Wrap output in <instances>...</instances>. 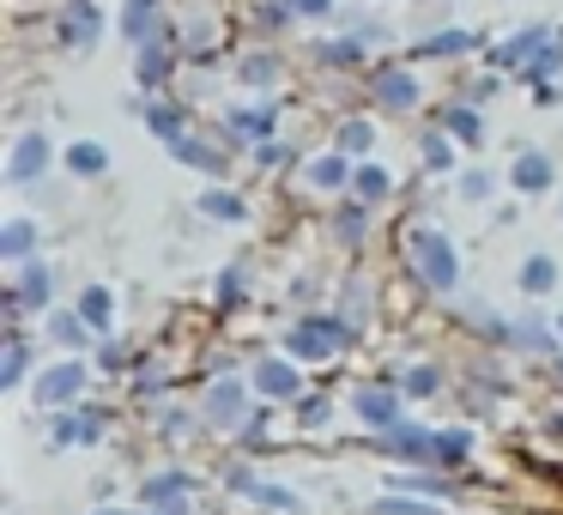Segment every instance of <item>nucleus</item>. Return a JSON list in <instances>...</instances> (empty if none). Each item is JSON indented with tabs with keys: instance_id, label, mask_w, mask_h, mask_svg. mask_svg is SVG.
I'll return each mask as SVG.
<instances>
[{
	"instance_id": "obj_1",
	"label": "nucleus",
	"mask_w": 563,
	"mask_h": 515,
	"mask_svg": "<svg viewBox=\"0 0 563 515\" xmlns=\"http://www.w3.org/2000/svg\"><path fill=\"white\" fill-rule=\"evenodd\" d=\"M412 249H418V261H424V280L437 285V292H449L454 285V249L442 243V237H430V231H418Z\"/></svg>"
},
{
	"instance_id": "obj_2",
	"label": "nucleus",
	"mask_w": 563,
	"mask_h": 515,
	"mask_svg": "<svg viewBox=\"0 0 563 515\" xmlns=\"http://www.w3.org/2000/svg\"><path fill=\"white\" fill-rule=\"evenodd\" d=\"M49 158V140L43 134H31V140H19V152H13V176L19 183H31V176H37V164Z\"/></svg>"
},
{
	"instance_id": "obj_3",
	"label": "nucleus",
	"mask_w": 563,
	"mask_h": 515,
	"mask_svg": "<svg viewBox=\"0 0 563 515\" xmlns=\"http://www.w3.org/2000/svg\"><path fill=\"white\" fill-rule=\"evenodd\" d=\"M357 406H364L369 425H394V418H400V413H394V394H382V388H364V394H357Z\"/></svg>"
},
{
	"instance_id": "obj_4",
	"label": "nucleus",
	"mask_w": 563,
	"mask_h": 515,
	"mask_svg": "<svg viewBox=\"0 0 563 515\" xmlns=\"http://www.w3.org/2000/svg\"><path fill=\"white\" fill-rule=\"evenodd\" d=\"M515 183H521V188H545V183H551V164L533 152V158H521V164H515Z\"/></svg>"
},
{
	"instance_id": "obj_5",
	"label": "nucleus",
	"mask_w": 563,
	"mask_h": 515,
	"mask_svg": "<svg viewBox=\"0 0 563 515\" xmlns=\"http://www.w3.org/2000/svg\"><path fill=\"white\" fill-rule=\"evenodd\" d=\"M67 164H74L79 176H98L110 158H103V146H74V152H67Z\"/></svg>"
},
{
	"instance_id": "obj_6",
	"label": "nucleus",
	"mask_w": 563,
	"mask_h": 515,
	"mask_svg": "<svg viewBox=\"0 0 563 515\" xmlns=\"http://www.w3.org/2000/svg\"><path fill=\"white\" fill-rule=\"evenodd\" d=\"M79 316H86V328H103V321H110V292H86Z\"/></svg>"
},
{
	"instance_id": "obj_7",
	"label": "nucleus",
	"mask_w": 563,
	"mask_h": 515,
	"mask_svg": "<svg viewBox=\"0 0 563 515\" xmlns=\"http://www.w3.org/2000/svg\"><path fill=\"white\" fill-rule=\"evenodd\" d=\"M79 388V370H55V376H43V401H62V394Z\"/></svg>"
},
{
	"instance_id": "obj_8",
	"label": "nucleus",
	"mask_w": 563,
	"mask_h": 515,
	"mask_svg": "<svg viewBox=\"0 0 563 515\" xmlns=\"http://www.w3.org/2000/svg\"><path fill=\"white\" fill-rule=\"evenodd\" d=\"M236 406H243V388H236V382H224V388L212 394V413H219L224 425H231V418H236Z\"/></svg>"
},
{
	"instance_id": "obj_9",
	"label": "nucleus",
	"mask_w": 563,
	"mask_h": 515,
	"mask_svg": "<svg viewBox=\"0 0 563 515\" xmlns=\"http://www.w3.org/2000/svg\"><path fill=\"white\" fill-rule=\"evenodd\" d=\"M521 285H527V292H545V285H551V261H527Z\"/></svg>"
},
{
	"instance_id": "obj_10",
	"label": "nucleus",
	"mask_w": 563,
	"mask_h": 515,
	"mask_svg": "<svg viewBox=\"0 0 563 515\" xmlns=\"http://www.w3.org/2000/svg\"><path fill=\"white\" fill-rule=\"evenodd\" d=\"M316 183H321V188L345 183V158H321V164H316Z\"/></svg>"
},
{
	"instance_id": "obj_11",
	"label": "nucleus",
	"mask_w": 563,
	"mask_h": 515,
	"mask_svg": "<svg viewBox=\"0 0 563 515\" xmlns=\"http://www.w3.org/2000/svg\"><path fill=\"white\" fill-rule=\"evenodd\" d=\"M261 382H267V388H273V394H285V388H297V376H291V370H279V364H267V370H261Z\"/></svg>"
},
{
	"instance_id": "obj_12",
	"label": "nucleus",
	"mask_w": 563,
	"mask_h": 515,
	"mask_svg": "<svg viewBox=\"0 0 563 515\" xmlns=\"http://www.w3.org/2000/svg\"><path fill=\"white\" fill-rule=\"evenodd\" d=\"M382 98H388V103H412V79H382Z\"/></svg>"
},
{
	"instance_id": "obj_13",
	"label": "nucleus",
	"mask_w": 563,
	"mask_h": 515,
	"mask_svg": "<svg viewBox=\"0 0 563 515\" xmlns=\"http://www.w3.org/2000/svg\"><path fill=\"white\" fill-rule=\"evenodd\" d=\"M200 207H207V212H219V219H236V212H243V207H236L231 195H207V200H200Z\"/></svg>"
},
{
	"instance_id": "obj_14",
	"label": "nucleus",
	"mask_w": 563,
	"mask_h": 515,
	"mask_svg": "<svg viewBox=\"0 0 563 515\" xmlns=\"http://www.w3.org/2000/svg\"><path fill=\"white\" fill-rule=\"evenodd\" d=\"M25 243H31V224H13L7 231V255H25Z\"/></svg>"
},
{
	"instance_id": "obj_15",
	"label": "nucleus",
	"mask_w": 563,
	"mask_h": 515,
	"mask_svg": "<svg viewBox=\"0 0 563 515\" xmlns=\"http://www.w3.org/2000/svg\"><path fill=\"white\" fill-rule=\"evenodd\" d=\"M49 285H55L49 273H25V297H43V292H49Z\"/></svg>"
},
{
	"instance_id": "obj_16",
	"label": "nucleus",
	"mask_w": 563,
	"mask_h": 515,
	"mask_svg": "<svg viewBox=\"0 0 563 515\" xmlns=\"http://www.w3.org/2000/svg\"><path fill=\"white\" fill-rule=\"evenodd\" d=\"M442 454H449V467H454L466 454V437H442Z\"/></svg>"
},
{
	"instance_id": "obj_17",
	"label": "nucleus",
	"mask_w": 563,
	"mask_h": 515,
	"mask_svg": "<svg viewBox=\"0 0 563 515\" xmlns=\"http://www.w3.org/2000/svg\"><path fill=\"white\" fill-rule=\"evenodd\" d=\"M388 515H430V509H418V503H388Z\"/></svg>"
},
{
	"instance_id": "obj_18",
	"label": "nucleus",
	"mask_w": 563,
	"mask_h": 515,
	"mask_svg": "<svg viewBox=\"0 0 563 515\" xmlns=\"http://www.w3.org/2000/svg\"><path fill=\"white\" fill-rule=\"evenodd\" d=\"M297 7H309V13H321V7H328V0H297Z\"/></svg>"
}]
</instances>
